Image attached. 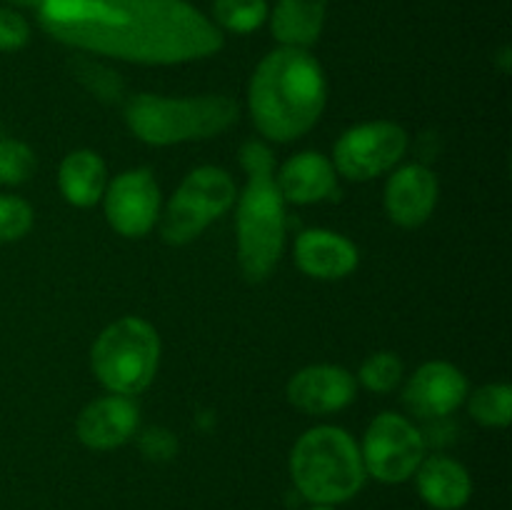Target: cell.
Listing matches in <instances>:
<instances>
[{
	"instance_id": "1",
	"label": "cell",
	"mask_w": 512,
	"mask_h": 510,
	"mask_svg": "<svg viewBox=\"0 0 512 510\" xmlns=\"http://www.w3.org/2000/svg\"><path fill=\"white\" fill-rule=\"evenodd\" d=\"M45 33L68 48L140 65L215 55L223 33L188 0H40Z\"/></svg>"
},
{
	"instance_id": "2",
	"label": "cell",
	"mask_w": 512,
	"mask_h": 510,
	"mask_svg": "<svg viewBox=\"0 0 512 510\" xmlns=\"http://www.w3.org/2000/svg\"><path fill=\"white\" fill-rule=\"evenodd\" d=\"M328 83L308 48L280 45L255 68L248 105L255 128L275 143L303 138L323 115Z\"/></svg>"
},
{
	"instance_id": "3",
	"label": "cell",
	"mask_w": 512,
	"mask_h": 510,
	"mask_svg": "<svg viewBox=\"0 0 512 510\" xmlns=\"http://www.w3.org/2000/svg\"><path fill=\"white\" fill-rule=\"evenodd\" d=\"M248 173L238 195V260L248 280L260 283L278 265L285 248V200L275 180V158L268 145L248 140L240 148Z\"/></svg>"
},
{
	"instance_id": "4",
	"label": "cell",
	"mask_w": 512,
	"mask_h": 510,
	"mask_svg": "<svg viewBox=\"0 0 512 510\" xmlns=\"http://www.w3.org/2000/svg\"><path fill=\"white\" fill-rule=\"evenodd\" d=\"M290 475L305 500L338 505L358 495L365 483V465L353 435L335 425L305 430L290 453Z\"/></svg>"
},
{
	"instance_id": "5",
	"label": "cell",
	"mask_w": 512,
	"mask_h": 510,
	"mask_svg": "<svg viewBox=\"0 0 512 510\" xmlns=\"http://www.w3.org/2000/svg\"><path fill=\"white\" fill-rule=\"evenodd\" d=\"M240 105L228 95L165 98L140 93L125 100L130 133L148 145H178L215 138L238 120Z\"/></svg>"
},
{
	"instance_id": "6",
	"label": "cell",
	"mask_w": 512,
	"mask_h": 510,
	"mask_svg": "<svg viewBox=\"0 0 512 510\" xmlns=\"http://www.w3.org/2000/svg\"><path fill=\"white\" fill-rule=\"evenodd\" d=\"M160 338L143 318H120L110 323L90 350L95 378L113 395H138L158 373Z\"/></svg>"
},
{
	"instance_id": "7",
	"label": "cell",
	"mask_w": 512,
	"mask_h": 510,
	"mask_svg": "<svg viewBox=\"0 0 512 510\" xmlns=\"http://www.w3.org/2000/svg\"><path fill=\"white\" fill-rule=\"evenodd\" d=\"M235 180L228 170L203 165L185 175L178 193L168 203L160 235L168 245H185L198 238L213 220L228 213L235 203Z\"/></svg>"
},
{
	"instance_id": "8",
	"label": "cell",
	"mask_w": 512,
	"mask_h": 510,
	"mask_svg": "<svg viewBox=\"0 0 512 510\" xmlns=\"http://www.w3.org/2000/svg\"><path fill=\"white\" fill-rule=\"evenodd\" d=\"M365 473L380 483H405L413 478L425 458V438L408 418L398 413H380L365 430Z\"/></svg>"
},
{
	"instance_id": "9",
	"label": "cell",
	"mask_w": 512,
	"mask_h": 510,
	"mask_svg": "<svg viewBox=\"0 0 512 510\" xmlns=\"http://www.w3.org/2000/svg\"><path fill=\"white\" fill-rule=\"evenodd\" d=\"M408 150V133L390 120L355 125L335 143V173L363 183L393 170Z\"/></svg>"
},
{
	"instance_id": "10",
	"label": "cell",
	"mask_w": 512,
	"mask_h": 510,
	"mask_svg": "<svg viewBox=\"0 0 512 510\" xmlns=\"http://www.w3.org/2000/svg\"><path fill=\"white\" fill-rule=\"evenodd\" d=\"M105 218L115 233L143 238L160 218V188L145 168L120 173L105 188Z\"/></svg>"
},
{
	"instance_id": "11",
	"label": "cell",
	"mask_w": 512,
	"mask_h": 510,
	"mask_svg": "<svg viewBox=\"0 0 512 510\" xmlns=\"http://www.w3.org/2000/svg\"><path fill=\"white\" fill-rule=\"evenodd\" d=\"M468 398V378L445 360H430L415 370L403 390V403L418 418H443Z\"/></svg>"
},
{
	"instance_id": "12",
	"label": "cell",
	"mask_w": 512,
	"mask_h": 510,
	"mask_svg": "<svg viewBox=\"0 0 512 510\" xmlns=\"http://www.w3.org/2000/svg\"><path fill=\"white\" fill-rule=\"evenodd\" d=\"M355 378L340 365H308L288 383V400L308 415H330L355 400Z\"/></svg>"
},
{
	"instance_id": "13",
	"label": "cell",
	"mask_w": 512,
	"mask_h": 510,
	"mask_svg": "<svg viewBox=\"0 0 512 510\" xmlns=\"http://www.w3.org/2000/svg\"><path fill=\"white\" fill-rule=\"evenodd\" d=\"M140 410L125 395H105L85 405L75 423L78 440L90 450H113L128 443L138 430Z\"/></svg>"
},
{
	"instance_id": "14",
	"label": "cell",
	"mask_w": 512,
	"mask_h": 510,
	"mask_svg": "<svg viewBox=\"0 0 512 510\" xmlns=\"http://www.w3.org/2000/svg\"><path fill=\"white\" fill-rule=\"evenodd\" d=\"M385 213L400 228H420L438 205V178L425 165L395 170L385 185Z\"/></svg>"
},
{
	"instance_id": "15",
	"label": "cell",
	"mask_w": 512,
	"mask_h": 510,
	"mask_svg": "<svg viewBox=\"0 0 512 510\" xmlns=\"http://www.w3.org/2000/svg\"><path fill=\"white\" fill-rule=\"evenodd\" d=\"M358 248L333 230H305L295 240V263L305 275L318 280H338L358 268Z\"/></svg>"
},
{
	"instance_id": "16",
	"label": "cell",
	"mask_w": 512,
	"mask_h": 510,
	"mask_svg": "<svg viewBox=\"0 0 512 510\" xmlns=\"http://www.w3.org/2000/svg\"><path fill=\"white\" fill-rule=\"evenodd\" d=\"M275 180H278L283 200L295 205H310L335 193L338 173H335L333 160L308 150V153H298L285 160Z\"/></svg>"
},
{
	"instance_id": "17",
	"label": "cell",
	"mask_w": 512,
	"mask_h": 510,
	"mask_svg": "<svg viewBox=\"0 0 512 510\" xmlns=\"http://www.w3.org/2000/svg\"><path fill=\"white\" fill-rule=\"evenodd\" d=\"M418 493L430 508L435 510H460L473 495L470 473L453 458L430 455L415 470Z\"/></svg>"
},
{
	"instance_id": "18",
	"label": "cell",
	"mask_w": 512,
	"mask_h": 510,
	"mask_svg": "<svg viewBox=\"0 0 512 510\" xmlns=\"http://www.w3.org/2000/svg\"><path fill=\"white\" fill-rule=\"evenodd\" d=\"M58 185L63 198L75 208H90L108 188V168L93 150H73L65 155L58 170Z\"/></svg>"
},
{
	"instance_id": "19",
	"label": "cell",
	"mask_w": 512,
	"mask_h": 510,
	"mask_svg": "<svg viewBox=\"0 0 512 510\" xmlns=\"http://www.w3.org/2000/svg\"><path fill=\"white\" fill-rule=\"evenodd\" d=\"M330 0H278L270 15V30L280 45L308 48L325 28Z\"/></svg>"
},
{
	"instance_id": "20",
	"label": "cell",
	"mask_w": 512,
	"mask_h": 510,
	"mask_svg": "<svg viewBox=\"0 0 512 510\" xmlns=\"http://www.w3.org/2000/svg\"><path fill=\"white\" fill-rule=\"evenodd\" d=\"M68 65L73 78L100 103L115 105L125 100V80L113 68L98 63L90 55H75Z\"/></svg>"
},
{
	"instance_id": "21",
	"label": "cell",
	"mask_w": 512,
	"mask_h": 510,
	"mask_svg": "<svg viewBox=\"0 0 512 510\" xmlns=\"http://www.w3.org/2000/svg\"><path fill=\"white\" fill-rule=\"evenodd\" d=\"M270 20L268 0H213V23L223 33L248 35Z\"/></svg>"
},
{
	"instance_id": "22",
	"label": "cell",
	"mask_w": 512,
	"mask_h": 510,
	"mask_svg": "<svg viewBox=\"0 0 512 510\" xmlns=\"http://www.w3.org/2000/svg\"><path fill=\"white\" fill-rule=\"evenodd\" d=\"M470 415L488 428H505L512 420V388L505 383H490L475 390L468 403Z\"/></svg>"
},
{
	"instance_id": "23",
	"label": "cell",
	"mask_w": 512,
	"mask_h": 510,
	"mask_svg": "<svg viewBox=\"0 0 512 510\" xmlns=\"http://www.w3.org/2000/svg\"><path fill=\"white\" fill-rule=\"evenodd\" d=\"M358 378L370 393H393L400 380H403V360L395 353H373L360 365Z\"/></svg>"
},
{
	"instance_id": "24",
	"label": "cell",
	"mask_w": 512,
	"mask_h": 510,
	"mask_svg": "<svg viewBox=\"0 0 512 510\" xmlns=\"http://www.w3.org/2000/svg\"><path fill=\"white\" fill-rule=\"evenodd\" d=\"M35 173V155L25 143L13 138L0 140V185H20Z\"/></svg>"
},
{
	"instance_id": "25",
	"label": "cell",
	"mask_w": 512,
	"mask_h": 510,
	"mask_svg": "<svg viewBox=\"0 0 512 510\" xmlns=\"http://www.w3.org/2000/svg\"><path fill=\"white\" fill-rule=\"evenodd\" d=\"M33 228V208L23 198L0 195V243H15Z\"/></svg>"
},
{
	"instance_id": "26",
	"label": "cell",
	"mask_w": 512,
	"mask_h": 510,
	"mask_svg": "<svg viewBox=\"0 0 512 510\" xmlns=\"http://www.w3.org/2000/svg\"><path fill=\"white\" fill-rule=\"evenodd\" d=\"M30 40V25L15 8L0 5V53H15Z\"/></svg>"
},
{
	"instance_id": "27",
	"label": "cell",
	"mask_w": 512,
	"mask_h": 510,
	"mask_svg": "<svg viewBox=\"0 0 512 510\" xmlns=\"http://www.w3.org/2000/svg\"><path fill=\"white\" fill-rule=\"evenodd\" d=\"M140 445H143L145 455H150V458L165 460L175 453V438L163 428H150L140 440Z\"/></svg>"
},
{
	"instance_id": "28",
	"label": "cell",
	"mask_w": 512,
	"mask_h": 510,
	"mask_svg": "<svg viewBox=\"0 0 512 510\" xmlns=\"http://www.w3.org/2000/svg\"><path fill=\"white\" fill-rule=\"evenodd\" d=\"M10 8H38L40 0H8Z\"/></svg>"
},
{
	"instance_id": "29",
	"label": "cell",
	"mask_w": 512,
	"mask_h": 510,
	"mask_svg": "<svg viewBox=\"0 0 512 510\" xmlns=\"http://www.w3.org/2000/svg\"><path fill=\"white\" fill-rule=\"evenodd\" d=\"M310 510H335L333 505H315V508H310Z\"/></svg>"
}]
</instances>
